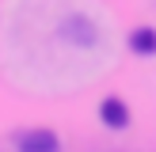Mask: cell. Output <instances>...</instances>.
<instances>
[{
  "instance_id": "obj_1",
  "label": "cell",
  "mask_w": 156,
  "mask_h": 152,
  "mask_svg": "<svg viewBox=\"0 0 156 152\" xmlns=\"http://www.w3.org/2000/svg\"><path fill=\"white\" fill-rule=\"evenodd\" d=\"M15 144H19V152H61V141L53 129H27Z\"/></svg>"
},
{
  "instance_id": "obj_2",
  "label": "cell",
  "mask_w": 156,
  "mask_h": 152,
  "mask_svg": "<svg viewBox=\"0 0 156 152\" xmlns=\"http://www.w3.org/2000/svg\"><path fill=\"white\" fill-rule=\"evenodd\" d=\"M99 118H103V126H111V129H126V126H129L126 103H122V99H114V95L99 103Z\"/></svg>"
},
{
  "instance_id": "obj_3",
  "label": "cell",
  "mask_w": 156,
  "mask_h": 152,
  "mask_svg": "<svg viewBox=\"0 0 156 152\" xmlns=\"http://www.w3.org/2000/svg\"><path fill=\"white\" fill-rule=\"evenodd\" d=\"M65 30L73 34L69 42H76V46H91V42H95V27H91L88 19H76V15H73V19L65 23Z\"/></svg>"
},
{
  "instance_id": "obj_4",
  "label": "cell",
  "mask_w": 156,
  "mask_h": 152,
  "mask_svg": "<svg viewBox=\"0 0 156 152\" xmlns=\"http://www.w3.org/2000/svg\"><path fill=\"white\" fill-rule=\"evenodd\" d=\"M129 50H133V53H145V57L156 53V30L152 27H137L133 34H129Z\"/></svg>"
}]
</instances>
